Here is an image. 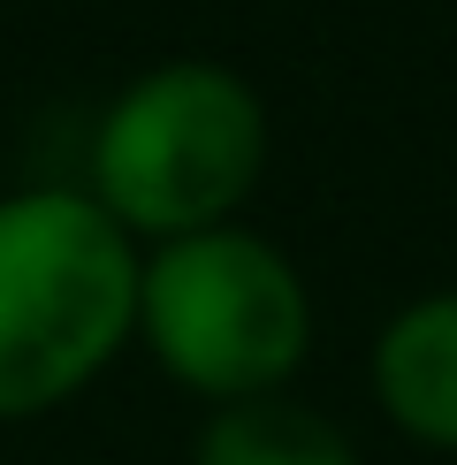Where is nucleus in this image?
<instances>
[{
  "label": "nucleus",
  "mask_w": 457,
  "mask_h": 465,
  "mask_svg": "<svg viewBox=\"0 0 457 465\" xmlns=\"http://www.w3.org/2000/svg\"><path fill=\"white\" fill-rule=\"evenodd\" d=\"M138 267L84 183L0 191V428L62 412L138 343Z\"/></svg>",
  "instance_id": "f257e3e1"
},
{
  "label": "nucleus",
  "mask_w": 457,
  "mask_h": 465,
  "mask_svg": "<svg viewBox=\"0 0 457 465\" xmlns=\"http://www.w3.org/2000/svg\"><path fill=\"white\" fill-rule=\"evenodd\" d=\"M275 123L244 69L228 62H152L100 107L84 145V191L130 244H176L228 229L267 183Z\"/></svg>",
  "instance_id": "f03ea898"
},
{
  "label": "nucleus",
  "mask_w": 457,
  "mask_h": 465,
  "mask_svg": "<svg viewBox=\"0 0 457 465\" xmlns=\"http://www.w3.org/2000/svg\"><path fill=\"white\" fill-rule=\"evenodd\" d=\"M313 282L275 237L244 222L152 244L138 267V343L206 412L290 397V381L313 359Z\"/></svg>",
  "instance_id": "7ed1b4c3"
},
{
  "label": "nucleus",
  "mask_w": 457,
  "mask_h": 465,
  "mask_svg": "<svg viewBox=\"0 0 457 465\" xmlns=\"http://www.w3.org/2000/svg\"><path fill=\"white\" fill-rule=\"evenodd\" d=\"M374 404L404 442L457 458V282L404 298L366 359Z\"/></svg>",
  "instance_id": "20e7f679"
},
{
  "label": "nucleus",
  "mask_w": 457,
  "mask_h": 465,
  "mask_svg": "<svg viewBox=\"0 0 457 465\" xmlns=\"http://www.w3.org/2000/svg\"><path fill=\"white\" fill-rule=\"evenodd\" d=\"M190 465H358V450L313 404L252 397V404H214L206 412V428L190 435Z\"/></svg>",
  "instance_id": "39448f33"
}]
</instances>
